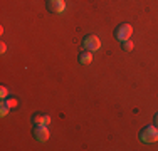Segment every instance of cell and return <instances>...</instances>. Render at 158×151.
<instances>
[{
	"label": "cell",
	"mask_w": 158,
	"mask_h": 151,
	"mask_svg": "<svg viewBox=\"0 0 158 151\" xmlns=\"http://www.w3.org/2000/svg\"><path fill=\"white\" fill-rule=\"evenodd\" d=\"M140 139L143 143H155L158 139V128L153 126H145L140 133Z\"/></svg>",
	"instance_id": "6da1fadb"
},
{
	"label": "cell",
	"mask_w": 158,
	"mask_h": 151,
	"mask_svg": "<svg viewBox=\"0 0 158 151\" xmlns=\"http://www.w3.org/2000/svg\"><path fill=\"white\" fill-rule=\"evenodd\" d=\"M82 47L86 49V51H91V52H96L98 49L101 47V40L99 37L94 35V34H88V35L82 39Z\"/></svg>",
	"instance_id": "7a4b0ae2"
},
{
	"label": "cell",
	"mask_w": 158,
	"mask_h": 151,
	"mask_svg": "<svg viewBox=\"0 0 158 151\" xmlns=\"http://www.w3.org/2000/svg\"><path fill=\"white\" fill-rule=\"evenodd\" d=\"M131 34H133V27H131L130 24H121V25H118L116 30H114V37L118 40H121V42H125V40L130 39Z\"/></svg>",
	"instance_id": "3957f363"
},
{
	"label": "cell",
	"mask_w": 158,
	"mask_h": 151,
	"mask_svg": "<svg viewBox=\"0 0 158 151\" xmlns=\"http://www.w3.org/2000/svg\"><path fill=\"white\" fill-rule=\"evenodd\" d=\"M34 138L37 141H47L49 139V129L46 124H37L35 129H34Z\"/></svg>",
	"instance_id": "277c9868"
},
{
	"label": "cell",
	"mask_w": 158,
	"mask_h": 151,
	"mask_svg": "<svg viewBox=\"0 0 158 151\" xmlns=\"http://www.w3.org/2000/svg\"><path fill=\"white\" fill-rule=\"evenodd\" d=\"M47 9L52 14H62L66 10V3L64 0H47Z\"/></svg>",
	"instance_id": "5b68a950"
},
{
	"label": "cell",
	"mask_w": 158,
	"mask_h": 151,
	"mask_svg": "<svg viewBox=\"0 0 158 151\" xmlns=\"http://www.w3.org/2000/svg\"><path fill=\"white\" fill-rule=\"evenodd\" d=\"M79 62L82 64V66H88V64L93 62V52L91 51H82L81 54H79Z\"/></svg>",
	"instance_id": "8992f818"
},
{
	"label": "cell",
	"mask_w": 158,
	"mask_h": 151,
	"mask_svg": "<svg viewBox=\"0 0 158 151\" xmlns=\"http://www.w3.org/2000/svg\"><path fill=\"white\" fill-rule=\"evenodd\" d=\"M32 123L35 124H49L51 123V116H42V114H34L32 116Z\"/></svg>",
	"instance_id": "52a82bcc"
},
{
	"label": "cell",
	"mask_w": 158,
	"mask_h": 151,
	"mask_svg": "<svg viewBox=\"0 0 158 151\" xmlns=\"http://www.w3.org/2000/svg\"><path fill=\"white\" fill-rule=\"evenodd\" d=\"M133 49H135V44L131 42L130 39L123 42V51H125V52H131V51H133Z\"/></svg>",
	"instance_id": "ba28073f"
},
{
	"label": "cell",
	"mask_w": 158,
	"mask_h": 151,
	"mask_svg": "<svg viewBox=\"0 0 158 151\" xmlns=\"http://www.w3.org/2000/svg\"><path fill=\"white\" fill-rule=\"evenodd\" d=\"M5 104H7V108H9V109H15L17 104H19V101L15 99V97H10V99L5 101Z\"/></svg>",
	"instance_id": "9c48e42d"
},
{
	"label": "cell",
	"mask_w": 158,
	"mask_h": 151,
	"mask_svg": "<svg viewBox=\"0 0 158 151\" xmlns=\"http://www.w3.org/2000/svg\"><path fill=\"white\" fill-rule=\"evenodd\" d=\"M7 96H9V89L7 88H0V97H2V99H7Z\"/></svg>",
	"instance_id": "30bf717a"
},
{
	"label": "cell",
	"mask_w": 158,
	"mask_h": 151,
	"mask_svg": "<svg viewBox=\"0 0 158 151\" xmlns=\"http://www.w3.org/2000/svg\"><path fill=\"white\" fill-rule=\"evenodd\" d=\"M0 108H2V109H0V114H2V116H5L7 112H9V108H7L5 103H2V106H0Z\"/></svg>",
	"instance_id": "8fae6325"
},
{
	"label": "cell",
	"mask_w": 158,
	"mask_h": 151,
	"mask_svg": "<svg viewBox=\"0 0 158 151\" xmlns=\"http://www.w3.org/2000/svg\"><path fill=\"white\" fill-rule=\"evenodd\" d=\"M5 51H7V45L2 42V44H0V52H2V54H5Z\"/></svg>",
	"instance_id": "7c38bea8"
},
{
	"label": "cell",
	"mask_w": 158,
	"mask_h": 151,
	"mask_svg": "<svg viewBox=\"0 0 158 151\" xmlns=\"http://www.w3.org/2000/svg\"><path fill=\"white\" fill-rule=\"evenodd\" d=\"M153 121H155V126L158 128V112H156V114H155V118H153Z\"/></svg>",
	"instance_id": "4fadbf2b"
}]
</instances>
